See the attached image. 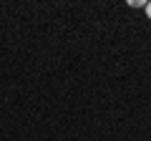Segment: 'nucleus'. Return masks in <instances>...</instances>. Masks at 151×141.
Returning <instances> with one entry per match:
<instances>
[{
  "instance_id": "f257e3e1",
  "label": "nucleus",
  "mask_w": 151,
  "mask_h": 141,
  "mask_svg": "<svg viewBox=\"0 0 151 141\" xmlns=\"http://www.w3.org/2000/svg\"><path fill=\"white\" fill-rule=\"evenodd\" d=\"M146 3H149V0H129L131 8H146Z\"/></svg>"
},
{
  "instance_id": "f03ea898",
  "label": "nucleus",
  "mask_w": 151,
  "mask_h": 141,
  "mask_svg": "<svg viewBox=\"0 0 151 141\" xmlns=\"http://www.w3.org/2000/svg\"><path fill=\"white\" fill-rule=\"evenodd\" d=\"M146 15H149V20H151V0L146 3Z\"/></svg>"
}]
</instances>
